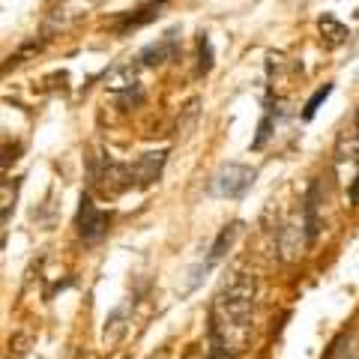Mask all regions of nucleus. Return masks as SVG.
Here are the masks:
<instances>
[{"instance_id":"1","label":"nucleus","mask_w":359,"mask_h":359,"mask_svg":"<svg viewBox=\"0 0 359 359\" xmlns=\"http://www.w3.org/2000/svg\"><path fill=\"white\" fill-rule=\"evenodd\" d=\"M255 276L233 273L219 287L210 306V347L216 359H237L252 339L255 314Z\"/></svg>"},{"instance_id":"2","label":"nucleus","mask_w":359,"mask_h":359,"mask_svg":"<svg viewBox=\"0 0 359 359\" xmlns=\"http://www.w3.org/2000/svg\"><path fill=\"white\" fill-rule=\"evenodd\" d=\"M255 171L252 168H245V165H237V162H228V165H222L216 177H212V192L222 195V198H240L245 195L252 189L255 183Z\"/></svg>"},{"instance_id":"3","label":"nucleus","mask_w":359,"mask_h":359,"mask_svg":"<svg viewBox=\"0 0 359 359\" xmlns=\"http://www.w3.org/2000/svg\"><path fill=\"white\" fill-rule=\"evenodd\" d=\"M108 224H111L108 212L99 210L90 195H84L81 198V207H78V233H81L87 243H96L99 237H105Z\"/></svg>"},{"instance_id":"4","label":"nucleus","mask_w":359,"mask_h":359,"mask_svg":"<svg viewBox=\"0 0 359 359\" xmlns=\"http://www.w3.org/2000/svg\"><path fill=\"white\" fill-rule=\"evenodd\" d=\"M162 165H165V153H147V156H141V159L132 165L135 183H138V186H150L153 180H159Z\"/></svg>"},{"instance_id":"5","label":"nucleus","mask_w":359,"mask_h":359,"mask_svg":"<svg viewBox=\"0 0 359 359\" xmlns=\"http://www.w3.org/2000/svg\"><path fill=\"white\" fill-rule=\"evenodd\" d=\"M318 192H320V186L311 183L309 195H306V237H309V243L318 237V228H320V222H318Z\"/></svg>"},{"instance_id":"6","label":"nucleus","mask_w":359,"mask_h":359,"mask_svg":"<svg viewBox=\"0 0 359 359\" xmlns=\"http://www.w3.org/2000/svg\"><path fill=\"white\" fill-rule=\"evenodd\" d=\"M240 233V224H228V228H224L219 237H216V243H212V249H210V257H207V264L204 266H212L219 261V257L224 255V249H228V245L233 243V237H237Z\"/></svg>"},{"instance_id":"7","label":"nucleus","mask_w":359,"mask_h":359,"mask_svg":"<svg viewBox=\"0 0 359 359\" xmlns=\"http://www.w3.org/2000/svg\"><path fill=\"white\" fill-rule=\"evenodd\" d=\"M320 33H323V39H327L330 48H335V45H341V42H344L347 27L339 25V21H335L332 15H323V18H320Z\"/></svg>"},{"instance_id":"8","label":"nucleus","mask_w":359,"mask_h":359,"mask_svg":"<svg viewBox=\"0 0 359 359\" xmlns=\"http://www.w3.org/2000/svg\"><path fill=\"white\" fill-rule=\"evenodd\" d=\"M174 51V33H168V36L159 42V45H150V48H144V54H141V60L144 63H165V57Z\"/></svg>"},{"instance_id":"9","label":"nucleus","mask_w":359,"mask_h":359,"mask_svg":"<svg viewBox=\"0 0 359 359\" xmlns=\"http://www.w3.org/2000/svg\"><path fill=\"white\" fill-rule=\"evenodd\" d=\"M327 359H359L356 339H353V335H341V339L332 344V351L327 353Z\"/></svg>"},{"instance_id":"10","label":"nucleus","mask_w":359,"mask_h":359,"mask_svg":"<svg viewBox=\"0 0 359 359\" xmlns=\"http://www.w3.org/2000/svg\"><path fill=\"white\" fill-rule=\"evenodd\" d=\"M198 48H201V63H198V72H201V75H207V72H210V66H212V51H210V39H207V36H201Z\"/></svg>"},{"instance_id":"11","label":"nucleus","mask_w":359,"mask_h":359,"mask_svg":"<svg viewBox=\"0 0 359 359\" xmlns=\"http://www.w3.org/2000/svg\"><path fill=\"white\" fill-rule=\"evenodd\" d=\"M332 93V84H327V87H320L318 90V93H314L311 99H309V105H306V120H311L314 117V111H318L320 108V102H323V99H327Z\"/></svg>"},{"instance_id":"12","label":"nucleus","mask_w":359,"mask_h":359,"mask_svg":"<svg viewBox=\"0 0 359 359\" xmlns=\"http://www.w3.org/2000/svg\"><path fill=\"white\" fill-rule=\"evenodd\" d=\"M13 183H9V180H4V228H6V224H9V212H13V201H15V195L13 198H9V192H13Z\"/></svg>"},{"instance_id":"13","label":"nucleus","mask_w":359,"mask_h":359,"mask_svg":"<svg viewBox=\"0 0 359 359\" xmlns=\"http://www.w3.org/2000/svg\"><path fill=\"white\" fill-rule=\"evenodd\" d=\"M189 359H201V356H198V353H192V356H189Z\"/></svg>"},{"instance_id":"14","label":"nucleus","mask_w":359,"mask_h":359,"mask_svg":"<svg viewBox=\"0 0 359 359\" xmlns=\"http://www.w3.org/2000/svg\"><path fill=\"white\" fill-rule=\"evenodd\" d=\"M356 135H359V132H356Z\"/></svg>"}]
</instances>
